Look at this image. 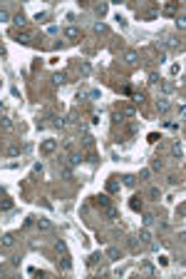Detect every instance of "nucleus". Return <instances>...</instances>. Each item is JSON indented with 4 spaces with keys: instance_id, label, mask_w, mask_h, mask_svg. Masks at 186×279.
Segmentation results:
<instances>
[{
    "instance_id": "nucleus-10",
    "label": "nucleus",
    "mask_w": 186,
    "mask_h": 279,
    "mask_svg": "<svg viewBox=\"0 0 186 279\" xmlns=\"http://www.w3.org/2000/svg\"><path fill=\"white\" fill-rule=\"evenodd\" d=\"M159 110H161V112L169 110V102H166V100H161V102H159Z\"/></svg>"
},
{
    "instance_id": "nucleus-9",
    "label": "nucleus",
    "mask_w": 186,
    "mask_h": 279,
    "mask_svg": "<svg viewBox=\"0 0 186 279\" xmlns=\"http://www.w3.org/2000/svg\"><path fill=\"white\" fill-rule=\"evenodd\" d=\"M107 254H109V259H117V257H119V252H117V249H114V247H112L109 252H107Z\"/></svg>"
},
{
    "instance_id": "nucleus-5",
    "label": "nucleus",
    "mask_w": 186,
    "mask_h": 279,
    "mask_svg": "<svg viewBox=\"0 0 186 279\" xmlns=\"http://www.w3.org/2000/svg\"><path fill=\"white\" fill-rule=\"evenodd\" d=\"M37 227H40V229H47L50 222H47V219H37Z\"/></svg>"
},
{
    "instance_id": "nucleus-15",
    "label": "nucleus",
    "mask_w": 186,
    "mask_h": 279,
    "mask_svg": "<svg viewBox=\"0 0 186 279\" xmlns=\"http://www.w3.org/2000/svg\"><path fill=\"white\" fill-rule=\"evenodd\" d=\"M3 244H5V247H10V244H12V237H10V234L3 237Z\"/></svg>"
},
{
    "instance_id": "nucleus-4",
    "label": "nucleus",
    "mask_w": 186,
    "mask_h": 279,
    "mask_svg": "<svg viewBox=\"0 0 186 279\" xmlns=\"http://www.w3.org/2000/svg\"><path fill=\"white\" fill-rule=\"evenodd\" d=\"M55 82H57V85H62V82H67V75H65V72H57V75H55Z\"/></svg>"
},
{
    "instance_id": "nucleus-12",
    "label": "nucleus",
    "mask_w": 186,
    "mask_h": 279,
    "mask_svg": "<svg viewBox=\"0 0 186 279\" xmlns=\"http://www.w3.org/2000/svg\"><path fill=\"white\" fill-rule=\"evenodd\" d=\"M164 10H166V12H169V15H171V12H176V5H174V3H169V5H166V8H164Z\"/></svg>"
},
{
    "instance_id": "nucleus-3",
    "label": "nucleus",
    "mask_w": 186,
    "mask_h": 279,
    "mask_svg": "<svg viewBox=\"0 0 186 279\" xmlns=\"http://www.w3.org/2000/svg\"><path fill=\"white\" fill-rule=\"evenodd\" d=\"M97 199V205H102V207H109V197L107 194H102V197H94Z\"/></svg>"
},
{
    "instance_id": "nucleus-6",
    "label": "nucleus",
    "mask_w": 186,
    "mask_h": 279,
    "mask_svg": "<svg viewBox=\"0 0 186 279\" xmlns=\"http://www.w3.org/2000/svg\"><path fill=\"white\" fill-rule=\"evenodd\" d=\"M72 267V262H69V257H62V269H69Z\"/></svg>"
},
{
    "instance_id": "nucleus-8",
    "label": "nucleus",
    "mask_w": 186,
    "mask_h": 279,
    "mask_svg": "<svg viewBox=\"0 0 186 279\" xmlns=\"http://www.w3.org/2000/svg\"><path fill=\"white\" fill-rule=\"evenodd\" d=\"M127 62H136V52L129 50V52H127Z\"/></svg>"
},
{
    "instance_id": "nucleus-14",
    "label": "nucleus",
    "mask_w": 186,
    "mask_h": 279,
    "mask_svg": "<svg viewBox=\"0 0 186 279\" xmlns=\"http://www.w3.org/2000/svg\"><path fill=\"white\" fill-rule=\"evenodd\" d=\"M107 187H109V192H117V189H119V185H117V182H109Z\"/></svg>"
},
{
    "instance_id": "nucleus-2",
    "label": "nucleus",
    "mask_w": 186,
    "mask_h": 279,
    "mask_svg": "<svg viewBox=\"0 0 186 279\" xmlns=\"http://www.w3.org/2000/svg\"><path fill=\"white\" fill-rule=\"evenodd\" d=\"M65 35L74 40V37H80V30H77V28H67V30H65Z\"/></svg>"
},
{
    "instance_id": "nucleus-16",
    "label": "nucleus",
    "mask_w": 186,
    "mask_h": 279,
    "mask_svg": "<svg viewBox=\"0 0 186 279\" xmlns=\"http://www.w3.org/2000/svg\"><path fill=\"white\" fill-rule=\"evenodd\" d=\"M0 20H7V12H3V10H0Z\"/></svg>"
},
{
    "instance_id": "nucleus-7",
    "label": "nucleus",
    "mask_w": 186,
    "mask_h": 279,
    "mask_svg": "<svg viewBox=\"0 0 186 279\" xmlns=\"http://www.w3.org/2000/svg\"><path fill=\"white\" fill-rule=\"evenodd\" d=\"M94 30H97V32H107V25L104 23H97V25H94Z\"/></svg>"
},
{
    "instance_id": "nucleus-1",
    "label": "nucleus",
    "mask_w": 186,
    "mask_h": 279,
    "mask_svg": "<svg viewBox=\"0 0 186 279\" xmlns=\"http://www.w3.org/2000/svg\"><path fill=\"white\" fill-rule=\"evenodd\" d=\"M55 149H57L55 140H45V142L40 145V152H42V155H50V152H55Z\"/></svg>"
},
{
    "instance_id": "nucleus-13",
    "label": "nucleus",
    "mask_w": 186,
    "mask_h": 279,
    "mask_svg": "<svg viewBox=\"0 0 186 279\" xmlns=\"http://www.w3.org/2000/svg\"><path fill=\"white\" fill-rule=\"evenodd\" d=\"M15 25H20V28L25 25V18H22V15H15Z\"/></svg>"
},
{
    "instance_id": "nucleus-11",
    "label": "nucleus",
    "mask_w": 186,
    "mask_h": 279,
    "mask_svg": "<svg viewBox=\"0 0 186 279\" xmlns=\"http://www.w3.org/2000/svg\"><path fill=\"white\" fill-rule=\"evenodd\" d=\"M69 162H72V165H80L82 157H80V155H72V157H69Z\"/></svg>"
}]
</instances>
